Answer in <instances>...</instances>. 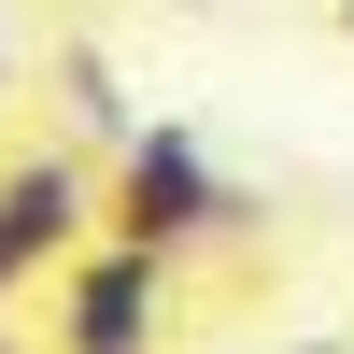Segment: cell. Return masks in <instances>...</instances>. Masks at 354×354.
I'll return each mask as SVG.
<instances>
[{
  "label": "cell",
  "instance_id": "obj_3",
  "mask_svg": "<svg viewBox=\"0 0 354 354\" xmlns=\"http://www.w3.org/2000/svg\"><path fill=\"white\" fill-rule=\"evenodd\" d=\"M100 198H113V170H85V156H15V170H0V241H15L28 270H71V255L100 241Z\"/></svg>",
  "mask_w": 354,
  "mask_h": 354
},
{
  "label": "cell",
  "instance_id": "obj_6",
  "mask_svg": "<svg viewBox=\"0 0 354 354\" xmlns=\"http://www.w3.org/2000/svg\"><path fill=\"white\" fill-rule=\"evenodd\" d=\"M283 354H340V340H283Z\"/></svg>",
  "mask_w": 354,
  "mask_h": 354
},
{
  "label": "cell",
  "instance_id": "obj_7",
  "mask_svg": "<svg viewBox=\"0 0 354 354\" xmlns=\"http://www.w3.org/2000/svg\"><path fill=\"white\" fill-rule=\"evenodd\" d=\"M0 85H15V43H0Z\"/></svg>",
  "mask_w": 354,
  "mask_h": 354
},
{
  "label": "cell",
  "instance_id": "obj_5",
  "mask_svg": "<svg viewBox=\"0 0 354 354\" xmlns=\"http://www.w3.org/2000/svg\"><path fill=\"white\" fill-rule=\"evenodd\" d=\"M326 15H340V43H354V0H326Z\"/></svg>",
  "mask_w": 354,
  "mask_h": 354
},
{
  "label": "cell",
  "instance_id": "obj_1",
  "mask_svg": "<svg viewBox=\"0 0 354 354\" xmlns=\"http://www.w3.org/2000/svg\"><path fill=\"white\" fill-rule=\"evenodd\" d=\"M113 241H156V255H198V241H241L255 198L198 156V128H113V198H100Z\"/></svg>",
  "mask_w": 354,
  "mask_h": 354
},
{
  "label": "cell",
  "instance_id": "obj_4",
  "mask_svg": "<svg viewBox=\"0 0 354 354\" xmlns=\"http://www.w3.org/2000/svg\"><path fill=\"white\" fill-rule=\"evenodd\" d=\"M28 283H43V270H28V255H15V241H0V312H15V298H28Z\"/></svg>",
  "mask_w": 354,
  "mask_h": 354
},
{
  "label": "cell",
  "instance_id": "obj_8",
  "mask_svg": "<svg viewBox=\"0 0 354 354\" xmlns=\"http://www.w3.org/2000/svg\"><path fill=\"white\" fill-rule=\"evenodd\" d=\"M43 354H71V340H43Z\"/></svg>",
  "mask_w": 354,
  "mask_h": 354
},
{
  "label": "cell",
  "instance_id": "obj_2",
  "mask_svg": "<svg viewBox=\"0 0 354 354\" xmlns=\"http://www.w3.org/2000/svg\"><path fill=\"white\" fill-rule=\"evenodd\" d=\"M170 270L185 255H156V241H85L71 270H57V340L71 354H156V326H170Z\"/></svg>",
  "mask_w": 354,
  "mask_h": 354
}]
</instances>
